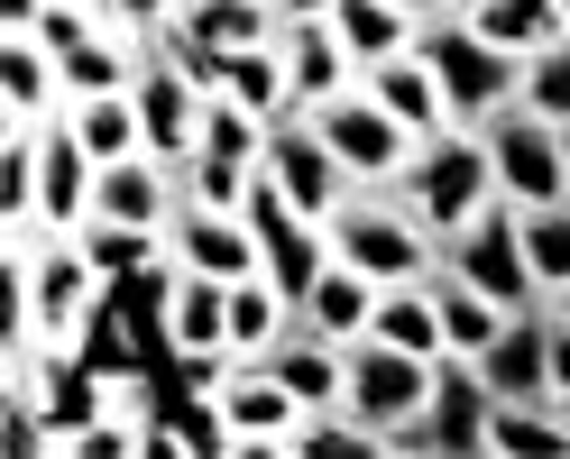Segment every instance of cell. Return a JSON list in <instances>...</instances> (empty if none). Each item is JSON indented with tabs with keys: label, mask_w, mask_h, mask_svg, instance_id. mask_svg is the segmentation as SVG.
<instances>
[{
	"label": "cell",
	"mask_w": 570,
	"mask_h": 459,
	"mask_svg": "<svg viewBox=\"0 0 570 459\" xmlns=\"http://www.w3.org/2000/svg\"><path fill=\"white\" fill-rule=\"evenodd\" d=\"M323 230H332V258H350L360 276H377V286H423V276L442 267V239L423 230L386 184H350V202Z\"/></svg>",
	"instance_id": "1"
},
{
	"label": "cell",
	"mask_w": 570,
	"mask_h": 459,
	"mask_svg": "<svg viewBox=\"0 0 570 459\" xmlns=\"http://www.w3.org/2000/svg\"><path fill=\"white\" fill-rule=\"evenodd\" d=\"M414 56L433 64V83H442V101H451L460 129H488V120L515 101V83H524V56L488 47L460 10H451V19H423V28H414Z\"/></svg>",
	"instance_id": "2"
},
{
	"label": "cell",
	"mask_w": 570,
	"mask_h": 459,
	"mask_svg": "<svg viewBox=\"0 0 570 459\" xmlns=\"http://www.w3.org/2000/svg\"><path fill=\"white\" fill-rule=\"evenodd\" d=\"M386 193H396V202H405L433 239H451L460 221H470V211H488V202H497L488 138H479V129H442V138H423V148H414V166H405Z\"/></svg>",
	"instance_id": "3"
},
{
	"label": "cell",
	"mask_w": 570,
	"mask_h": 459,
	"mask_svg": "<svg viewBox=\"0 0 570 459\" xmlns=\"http://www.w3.org/2000/svg\"><path fill=\"white\" fill-rule=\"evenodd\" d=\"M442 267L460 276V286H479L488 303H507V312L543 303V276H533V258H524V211L507 193H497L488 211H470V221L442 239Z\"/></svg>",
	"instance_id": "4"
},
{
	"label": "cell",
	"mask_w": 570,
	"mask_h": 459,
	"mask_svg": "<svg viewBox=\"0 0 570 459\" xmlns=\"http://www.w3.org/2000/svg\"><path fill=\"white\" fill-rule=\"evenodd\" d=\"M488 377H479V359H460V349H442L433 359V396H423V413L405 422L396 441V459H488Z\"/></svg>",
	"instance_id": "5"
},
{
	"label": "cell",
	"mask_w": 570,
	"mask_h": 459,
	"mask_svg": "<svg viewBox=\"0 0 570 459\" xmlns=\"http://www.w3.org/2000/svg\"><path fill=\"white\" fill-rule=\"evenodd\" d=\"M239 221L258 230V267H267V286H276L285 303L304 312V295H313V276L332 267V230H323V221H304V211L285 202V184H276L267 166L248 174V202H239Z\"/></svg>",
	"instance_id": "6"
},
{
	"label": "cell",
	"mask_w": 570,
	"mask_h": 459,
	"mask_svg": "<svg viewBox=\"0 0 570 459\" xmlns=\"http://www.w3.org/2000/svg\"><path fill=\"white\" fill-rule=\"evenodd\" d=\"M313 129L332 138V157H341L350 184H396V174L414 166V148H423V138H414L396 111H386L368 83H350V92H332V101H313Z\"/></svg>",
	"instance_id": "7"
},
{
	"label": "cell",
	"mask_w": 570,
	"mask_h": 459,
	"mask_svg": "<svg viewBox=\"0 0 570 459\" xmlns=\"http://www.w3.org/2000/svg\"><path fill=\"white\" fill-rule=\"evenodd\" d=\"M479 138H488L497 193H507L515 211H552V202H570V148H561L552 120H533L524 101H507V111H497Z\"/></svg>",
	"instance_id": "8"
},
{
	"label": "cell",
	"mask_w": 570,
	"mask_h": 459,
	"mask_svg": "<svg viewBox=\"0 0 570 459\" xmlns=\"http://www.w3.org/2000/svg\"><path fill=\"white\" fill-rule=\"evenodd\" d=\"M423 396H433V359L386 349V340H350V396H341L350 422H368L377 441H396L405 422L423 413ZM386 459H396V450H386Z\"/></svg>",
	"instance_id": "9"
},
{
	"label": "cell",
	"mask_w": 570,
	"mask_h": 459,
	"mask_svg": "<svg viewBox=\"0 0 570 459\" xmlns=\"http://www.w3.org/2000/svg\"><path fill=\"white\" fill-rule=\"evenodd\" d=\"M258 166L285 184V202H295L304 221H332V211L350 202V174H341V157H332V138L313 129V111H285V120H267V148H258Z\"/></svg>",
	"instance_id": "10"
},
{
	"label": "cell",
	"mask_w": 570,
	"mask_h": 459,
	"mask_svg": "<svg viewBox=\"0 0 570 459\" xmlns=\"http://www.w3.org/2000/svg\"><path fill=\"white\" fill-rule=\"evenodd\" d=\"M138 120H148V157H166V166H185L194 148H203V92L185 83V64H175L166 47H148L138 56Z\"/></svg>",
	"instance_id": "11"
},
{
	"label": "cell",
	"mask_w": 570,
	"mask_h": 459,
	"mask_svg": "<svg viewBox=\"0 0 570 459\" xmlns=\"http://www.w3.org/2000/svg\"><path fill=\"white\" fill-rule=\"evenodd\" d=\"M479 377H488V396H507V405H552V303L507 312V331L479 349Z\"/></svg>",
	"instance_id": "12"
},
{
	"label": "cell",
	"mask_w": 570,
	"mask_h": 459,
	"mask_svg": "<svg viewBox=\"0 0 570 459\" xmlns=\"http://www.w3.org/2000/svg\"><path fill=\"white\" fill-rule=\"evenodd\" d=\"M92 184H101V157L75 138V120H47L38 138V230H83L92 221Z\"/></svg>",
	"instance_id": "13"
},
{
	"label": "cell",
	"mask_w": 570,
	"mask_h": 459,
	"mask_svg": "<svg viewBox=\"0 0 570 459\" xmlns=\"http://www.w3.org/2000/svg\"><path fill=\"white\" fill-rule=\"evenodd\" d=\"M166 258L194 267V276H222V286L267 276V267H258V230H248L239 211H203V202H185V211L166 221Z\"/></svg>",
	"instance_id": "14"
},
{
	"label": "cell",
	"mask_w": 570,
	"mask_h": 459,
	"mask_svg": "<svg viewBox=\"0 0 570 459\" xmlns=\"http://www.w3.org/2000/svg\"><path fill=\"white\" fill-rule=\"evenodd\" d=\"M222 413H230V432H239V459H267L304 432V405H295V386H285L276 368L258 359H239V377L222 386Z\"/></svg>",
	"instance_id": "15"
},
{
	"label": "cell",
	"mask_w": 570,
	"mask_h": 459,
	"mask_svg": "<svg viewBox=\"0 0 570 459\" xmlns=\"http://www.w3.org/2000/svg\"><path fill=\"white\" fill-rule=\"evenodd\" d=\"M276 47H285L295 111H313V101H332V92L360 83V64H350V47H341V28H332V19H285V28H276Z\"/></svg>",
	"instance_id": "16"
},
{
	"label": "cell",
	"mask_w": 570,
	"mask_h": 459,
	"mask_svg": "<svg viewBox=\"0 0 570 459\" xmlns=\"http://www.w3.org/2000/svg\"><path fill=\"white\" fill-rule=\"evenodd\" d=\"M377 276H360V267H350V258H332L323 276H313V295H304V312H295V322H313V331H323V340H368V322H377Z\"/></svg>",
	"instance_id": "17"
},
{
	"label": "cell",
	"mask_w": 570,
	"mask_h": 459,
	"mask_svg": "<svg viewBox=\"0 0 570 459\" xmlns=\"http://www.w3.org/2000/svg\"><path fill=\"white\" fill-rule=\"evenodd\" d=\"M360 83H368V92H377V101H386V111H396L414 138H442V129H460V120H451V101H442V83H433V64H423L414 47H405V56H386V64H368Z\"/></svg>",
	"instance_id": "18"
},
{
	"label": "cell",
	"mask_w": 570,
	"mask_h": 459,
	"mask_svg": "<svg viewBox=\"0 0 570 459\" xmlns=\"http://www.w3.org/2000/svg\"><path fill=\"white\" fill-rule=\"evenodd\" d=\"M166 28H175V38H194V47H222V56H230V47H267L285 19H276V0H175Z\"/></svg>",
	"instance_id": "19"
},
{
	"label": "cell",
	"mask_w": 570,
	"mask_h": 459,
	"mask_svg": "<svg viewBox=\"0 0 570 459\" xmlns=\"http://www.w3.org/2000/svg\"><path fill=\"white\" fill-rule=\"evenodd\" d=\"M166 340H175V349H230V286H222V276L175 267V295H166ZM230 359H239V349H230Z\"/></svg>",
	"instance_id": "20"
},
{
	"label": "cell",
	"mask_w": 570,
	"mask_h": 459,
	"mask_svg": "<svg viewBox=\"0 0 570 459\" xmlns=\"http://www.w3.org/2000/svg\"><path fill=\"white\" fill-rule=\"evenodd\" d=\"M56 101H65L56 56H47L38 38H0V111H10V129H38Z\"/></svg>",
	"instance_id": "21"
},
{
	"label": "cell",
	"mask_w": 570,
	"mask_h": 459,
	"mask_svg": "<svg viewBox=\"0 0 570 459\" xmlns=\"http://www.w3.org/2000/svg\"><path fill=\"white\" fill-rule=\"evenodd\" d=\"M488 459H570V422L561 405H488Z\"/></svg>",
	"instance_id": "22"
},
{
	"label": "cell",
	"mask_w": 570,
	"mask_h": 459,
	"mask_svg": "<svg viewBox=\"0 0 570 459\" xmlns=\"http://www.w3.org/2000/svg\"><path fill=\"white\" fill-rule=\"evenodd\" d=\"M65 120H75V138L101 157V166H120L148 148V120H138V92H83V101H65Z\"/></svg>",
	"instance_id": "23"
},
{
	"label": "cell",
	"mask_w": 570,
	"mask_h": 459,
	"mask_svg": "<svg viewBox=\"0 0 570 459\" xmlns=\"http://www.w3.org/2000/svg\"><path fill=\"white\" fill-rule=\"evenodd\" d=\"M423 286H433V312H442V349H460V359H479V349L507 331V303H488L479 286H460L451 267H433Z\"/></svg>",
	"instance_id": "24"
},
{
	"label": "cell",
	"mask_w": 570,
	"mask_h": 459,
	"mask_svg": "<svg viewBox=\"0 0 570 459\" xmlns=\"http://www.w3.org/2000/svg\"><path fill=\"white\" fill-rule=\"evenodd\" d=\"M460 19L507 56H533V47L561 38V0H460Z\"/></svg>",
	"instance_id": "25"
},
{
	"label": "cell",
	"mask_w": 570,
	"mask_h": 459,
	"mask_svg": "<svg viewBox=\"0 0 570 459\" xmlns=\"http://www.w3.org/2000/svg\"><path fill=\"white\" fill-rule=\"evenodd\" d=\"M222 92L239 101V111H258V120H285L295 111V83H285V47H230L222 56Z\"/></svg>",
	"instance_id": "26"
},
{
	"label": "cell",
	"mask_w": 570,
	"mask_h": 459,
	"mask_svg": "<svg viewBox=\"0 0 570 459\" xmlns=\"http://www.w3.org/2000/svg\"><path fill=\"white\" fill-rule=\"evenodd\" d=\"M332 28H341V47H350V64H360V74L414 47V19L396 10V0H332Z\"/></svg>",
	"instance_id": "27"
},
{
	"label": "cell",
	"mask_w": 570,
	"mask_h": 459,
	"mask_svg": "<svg viewBox=\"0 0 570 459\" xmlns=\"http://www.w3.org/2000/svg\"><path fill=\"white\" fill-rule=\"evenodd\" d=\"M368 340L414 349V359H442V312H433V286H386V295H377Z\"/></svg>",
	"instance_id": "28"
},
{
	"label": "cell",
	"mask_w": 570,
	"mask_h": 459,
	"mask_svg": "<svg viewBox=\"0 0 570 459\" xmlns=\"http://www.w3.org/2000/svg\"><path fill=\"white\" fill-rule=\"evenodd\" d=\"M148 450H175V459H239V432H230L222 396H194V405H175V422H157Z\"/></svg>",
	"instance_id": "29"
},
{
	"label": "cell",
	"mask_w": 570,
	"mask_h": 459,
	"mask_svg": "<svg viewBox=\"0 0 570 459\" xmlns=\"http://www.w3.org/2000/svg\"><path fill=\"white\" fill-rule=\"evenodd\" d=\"M285 322H295V303H285L267 276H239V286H230V349H239V359H258Z\"/></svg>",
	"instance_id": "30"
},
{
	"label": "cell",
	"mask_w": 570,
	"mask_h": 459,
	"mask_svg": "<svg viewBox=\"0 0 570 459\" xmlns=\"http://www.w3.org/2000/svg\"><path fill=\"white\" fill-rule=\"evenodd\" d=\"M75 239H83V258L101 267V286H129V276L166 249V230H129V221H83Z\"/></svg>",
	"instance_id": "31"
},
{
	"label": "cell",
	"mask_w": 570,
	"mask_h": 459,
	"mask_svg": "<svg viewBox=\"0 0 570 459\" xmlns=\"http://www.w3.org/2000/svg\"><path fill=\"white\" fill-rule=\"evenodd\" d=\"M515 101H524L533 120L570 129V28H561L552 47H533V56H524V83H515Z\"/></svg>",
	"instance_id": "32"
},
{
	"label": "cell",
	"mask_w": 570,
	"mask_h": 459,
	"mask_svg": "<svg viewBox=\"0 0 570 459\" xmlns=\"http://www.w3.org/2000/svg\"><path fill=\"white\" fill-rule=\"evenodd\" d=\"M0 230H38V129L0 138Z\"/></svg>",
	"instance_id": "33"
},
{
	"label": "cell",
	"mask_w": 570,
	"mask_h": 459,
	"mask_svg": "<svg viewBox=\"0 0 570 459\" xmlns=\"http://www.w3.org/2000/svg\"><path fill=\"white\" fill-rule=\"evenodd\" d=\"M175 174H185V202H203V211H239V202H248V174H258V166H239V157H212V148H194V157L175 166Z\"/></svg>",
	"instance_id": "34"
},
{
	"label": "cell",
	"mask_w": 570,
	"mask_h": 459,
	"mask_svg": "<svg viewBox=\"0 0 570 459\" xmlns=\"http://www.w3.org/2000/svg\"><path fill=\"white\" fill-rule=\"evenodd\" d=\"M524 258H533V276H543V295L570 286V202L524 211Z\"/></svg>",
	"instance_id": "35"
},
{
	"label": "cell",
	"mask_w": 570,
	"mask_h": 459,
	"mask_svg": "<svg viewBox=\"0 0 570 459\" xmlns=\"http://www.w3.org/2000/svg\"><path fill=\"white\" fill-rule=\"evenodd\" d=\"M101 28H111V19L83 10V0H47V19L28 28V38H38L47 56H75V47H92V38H101Z\"/></svg>",
	"instance_id": "36"
},
{
	"label": "cell",
	"mask_w": 570,
	"mask_h": 459,
	"mask_svg": "<svg viewBox=\"0 0 570 459\" xmlns=\"http://www.w3.org/2000/svg\"><path fill=\"white\" fill-rule=\"evenodd\" d=\"M166 19H175V0H111V28H129V38H157Z\"/></svg>",
	"instance_id": "37"
},
{
	"label": "cell",
	"mask_w": 570,
	"mask_h": 459,
	"mask_svg": "<svg viewBox=\"0 0 570 459\" xmlns=\"http://www.w3.org/2000/svg\"><path fill=\"white\" fill-rule=\"evenodd\" d=\"M38 19H47V0H0V38H28Z\"/></svg>",
	"instance_id": "38"
},
{
	"label": "cell",
	"mask_w": 570,
	"mask_h": 459,
	"mask_svg": "<svg viewBox=\"0 0 570 459\" xmlns=\"http://www.w3.org/2000/svg\"><path fill=\"white\" fill-rule=\"evenodd\" d=\"M570 396V322H561V312H552V405Z\"/></svg>",
	"instance_id": "39"
},
{
	"label": "cell",
	"mask_w": 570,
	"mask_h": 459,
	"mask_svg": "<svg viewBox=\"0 0 570 459\" xmlns=\"http://www.w3.org/2000/svg\"><path fill=\"white\" fill-rule=\"evenodd\" d=\"M396 10H405V19L423 28V19H451V10H460V0H396Z\"/></svg>",
	"instance_id": "40"
},
{
	"label": "cell",
	"mask_w": 570,
	"mask_h": 459,
	"mask_svg": "<svg viewBox=\"0 0 570 459\" xmlns=\"http://www.w3.org/2000/svg\"><path fill=\"white\" fill-rule=\"evenodd\" d=\"M276 19H332V0H276Z\"/></svg>",
	"instance_id": "41"
},
{
	"label": "cell",
	"mask_w": 570,
	"mask_h": 459,
	"mask_svg": "<svg viewBox=\"0 0 570 459\" xmlns=\"http://www.w3.org/2000/svg\"><path fill=\"white\" fill-rule=\"evenodd\" d=\"M543 303H552V312H561V322H570V286H561V295H543Z\"/></svg>",
	"instance_id": "42"
},
{
	"label": "cell",
	"mask_w": 570,
	"mask_h": 459,
	"mask_svg": "<svg viewBox=\"0 0 570 459\" xmlns=\"http://www.w3.org/2000/svg\"><path fill=\"white\" fill-rule=\"evenodd\" d=\"M83 10H101V19H111V0H83Z\"/></svg>",
	"instance_id": "43"
},
{
	"label": "cell",
	"mask_w": 570,
	"mask_h": 459,
	"mask_svg": "<svg viewBox=\"0 0 570 459\" xmlns=\"http://www.w3.org/2000/svg\"><path fill=\"white\" fill-rule=\"evenodd\" d=\"M561 28H570V0H561Z\"/></svg>",
	"instance_id": "44"
},
{
	"label": "cell",
	"mask_w": 570,
	"mask_h": 459,
	"mask_svg": "<svg viewBox=\"0 0 570 459\" xmlns=\"http://www.w3.org/2000/svg\"><path fill=\"white\" fill-rule=\"evenodd\" d=\"M561 422H570V396H561Z\"/></svg>",
	"instance_id": "45"
},
{
	"label": "cell",
	"mask_w": 570,
	"mask_h": 459,
	"mask_svg": "<svg viewBox=\"0 0 570 459\" xmlns=\"http://www.w3.org/2000/svg\"><path fill=\"white\" fill-rule=\"evenodd\" d=\"M561 148H570V129H561Z\"/></svg>",
	"instance_id": "46"
}]
</instances>
